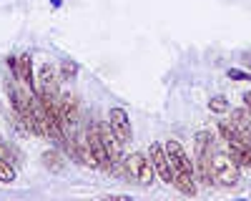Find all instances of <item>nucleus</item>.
Masks as SVG:
<instances>
[{"label": "nucleus", "instance_id": "nucleus-8", "mask_svg": "<svg viewBox=\"0 0 251 201\" xmlns=\"http://www.w3.org/2000/svg\"><path fill=\"white\" fill-rule=\"evenodd\" d=\"M226 121L234 126V131L246 141V144H251V113H249L244 106H241V108H231Z\"/></svg>", "mask_w": 251, "mask_h": 201}, {"label": "nucleus", "instance_id": "nucleus-19", "mask_svg": "<svg viewBox=\"0 0 251 201\" xmlns=\"http://www.w3.org/2000/svg\"><path fill=\"white\" fill-rule=\"evenodd\" d=\"M8 153H10V151H8V144H5L3 138H0V158H10Z\"/></svg>", "mask_w": 251, "mask_h": 201}, {"label": "nucleus", "instance_id": "nucleus-7", "mask_svg": "<svg viewBox=\"0 0 251 201\" xmlns=\"http://www.w3.org/2000/svg\"><path fill=\"white\" fill-rule=\"evenodd\" d=\"M166 153H169V161L174 166V174H194V158L186 153V149L178 144L176 138L166 141Z\"/></svg>", "mask_w": 251, "mask_h": 201}, {"label": "nucleus", "instance_id": "nucleus-18", "mask_svg": "<svg viewBox=\"0 0 251 201\" xmlns=\"http://www.w3.org/2000/svg\"><path fill=\"white\" fill-rule=\"evenodd\" d=\"M226 75L231 80H246V83H251V71H241V68H228Z\"/></svg>", "mask_w": 251, "mask_h": 201}, {"label": "nucleus", "instance_id": "nucleus-4", "mask_svg": "<svg viewBox=\"0 0 251 201\" xmlns=\"http://www.w3.org/2000/svg\"><path fill=\"white\" fill-rule=\"evenodd\" d=\"M123 164H126V169H128L131 178H136L138 184H143V186H151L153 181H156V171H153V166H151V158L146 156V153L131 151L128 156L123 158Z\"/></svg>", "mask_w": 251, "mask_h": 201}, {"label": "nucleus", "instance_id": "nucleus-21", "mask_svg": "<svg viewBox=\"0 0 251 201\" xmlns=\"http://www.w3.org/2000/svg\"><path fill=\"white\" fill-rule=\"evenodd\" d=\"M244 66H246V68H251V53H246V55H244Z\"/></svg>", "mask_w": 251, "mask_h": 201}, {"label": "nucleus", "instance_id": "nucleus-9", "mask_svg": "<svg viewBox=\"0 0 251 201\" xmlns=\"http://www.w3.org/2000/svg\"><path fill=\"white\" fill-rule=\"evenodd\" d=\"M194 158V176L201 186H214V169H211V156H191Z\"/></svg>", "mask_w": 251, "mask_h": 201}, {"label": "nucleus", "instance_id": "nucleus-12", "mask_svg": "<svg viewBox=\"0 0 251 201\" xmlns=\"http://www.w3.org/2000/svg\"><path fill=\"white\" fill-rule=\"evenodd\" d=\"M171 186L183 196H196L199 194V181H196L194 174H174Z\"/></svg>", "mask_w": 251, "mask_h": 201}, {"label": "nucleus", "instance_id": "nucleus-11", "mask_svg": "<svg viewBox=\"0 0 251 201\" xmlns=\"http://www.w3.org/2000/svg\"><path fill=\"white\" fill-rule=\"evenodd\" d=\"M13 78H18L20 83H25V86L35 88V73H33V58H30V53L18 55V66H15Z\"/></svg>", "mask_w": 251, "mask_h": 201}, {"label": "nucleus", "instance_id": "nucleus-14", "mask_svg": "<svg viewBox=\"0 0 251 201\" xmlns=\"http://www.w3.org/2000/svg\"><path fill=\"white\" fill-rule=\"evenodd\" d=\"M216 133L221 141H226V146H246V141L234 131V126L228 124V121H219L216 124Z\"/></svg>", "mask_w": 251, "mask_h": 201}, {"label": "nucleus", "instance_id": "nucleus-1", "mask_svg": "<svg viewBox=\"0 0 251 201\" xmlns=\"http://www.w3.org/2000/svg\"><path fill=\"white\" fill-rule=\"evenodd\" d=\"M211 169H214V181L224 189H234L241 181V169L239 164L228 156V151H214L211 153Z\"/></svg>", "mask_w": 251, "mask_h": 201}, {"label": "nucleus", "instance_id": "nucleus-6", "mask_svg": "<svg viewBox=\"0 0 251 201\" xmlns=\"http://www.w3.org/2000/svg\"><path fill=\"white\" fill-rule=\"evenodd\" d=\"M149 158H151V166L156 171V178L163 181V184H171L174 181V166L169 161V153H166V149L158 144V141H153V144L149 146Z\"/></svg>", "mask_w": 251, "mask_h": 201}, {"label": "nucleus", "instance_id": "nucleus-16", "mask_svg": "<svg viewBox=\"0 0 251 201\" xmlns=\"http://www.w3.org/2000/svg\"><path fill=\"white\" fill-rule=\"evenodd\" d=\"M206 108L211 111V113H216V116H224V113L231 111V103H228L226 96H214V98L206 103Z\"/></svg>", "mask_w": 251, "mask_h": 201}, {"label": "nucleus", "instance_id": "nucleus-5", "mask_svg": "<svg viewBox=\"0 0 251 201\" xmlns=\"http://www.w3.org/2000/svg\"><path fill=\"white\" fill-rule=\"evenodd\" d=\"M108 126L111 131L116 133V138L121 141L123 146H128L133 141V128H131V118H128V111L121 108V106H113L108 111Z\"/></svg>", "mask_w": 251, "mask_h": 201}, {"label": "nucleus", "instance_id": "nucleus-13", "mask_svg": "<svg viewBox=\"0 0 251 201\" xmlns=\"http://www.w3.org/2000/svg\"><path fill=\"white\" fill-rule=\"evenodd\" d=\"M40 161H43V166H46L50 174H63V171H66V156H63L58 149H48V151H43Z\"/></svg>", "mask_w": 251, "mask_h": 201}, {"label": "nucleus", "instance_id": "nucleus-20", "mask_svg": "<svg viewBox=\"0 0 251 201\" xmlns=\"http://www.w3.org/2000/svg\"><path fill=\"white\" fill-rule=\"evenodd\" d=\"M241 100H244V108H246V111H249V113H251V91H246V93H244V98H241Z\"/></svg>", "mask_w": 251, "mask_h": 201}, {"label": "nucleus", "instance_id": "nucleus-10", "mask_svg": "<svg viewBox=\"0 0 251 201\" xmlns=\"http://www.w3.org/2000/svg\"><path fill=\"white\" fill-rule=\"evenodd\" d=\"M216 146V133L211 128H201L194 136V156H211Z\"/></svg>", "mask_w": 251, "mask_h": 201}, {"label": "nucleus", "instance_id": "nucleus-17", "mask_svg": "<svg viewBox=\"0 0 251 201\" xmlns=\"http://www.w3.org/2000/svg\"><path fill=\"white\" fill-rule=\"evenodd\" d=\"M15 176H18V171L10 164V158H0V184H13Z\"/></svg>", "mask_w": 251, "mask_h": 201}, {"label": "nucleus", "instance_id": "nucleus-3", "mask_svg": "<svg viewBox=\"0 0 251 201\" xmlns=\"http://www.w3.org/2000/svg\"><path fill=\"white\" fill-rule=\"evenodd\" d=\"M86 141H88V146H91V151H93V156H96V164H98V169L100 171H113V161H111V156H108V149H106V144H103V136H100V121H91V124L86 126Z\"/></svg>", "mask_w": 251, "mask_h": 201}, {"label": "nucleus", "instance_id": "nucleus-15", "mask_svg": "<svg viewBox=\"0 0 251 201\" xmlns=\"http://www.w3.org/2000/svg\"><path fill=\"white\" fill-rule=\"evenodd\" d=\"M78 63L75 60H71V58H66V60H60V66H58V75H60V80H75L78 78Z\"/></svg>", "mask_w": 251, "mask_h": 201}, {"label": "nucleus", "instance_id": "nucleus-2", "mask_svg": "<svg viewBox=\"0 0 251 201\" xmlns=\"http://www.w3.org/2000/svg\"><path fill=\"white\" fill-rule=\"evenodd\" d=\"M35 93H38L40 100H58V96H60V75H58V68L53 63H48V60L35 73Z\"/></svg>", "mask_w": 251, "mask_h": 201}]
</instances>
